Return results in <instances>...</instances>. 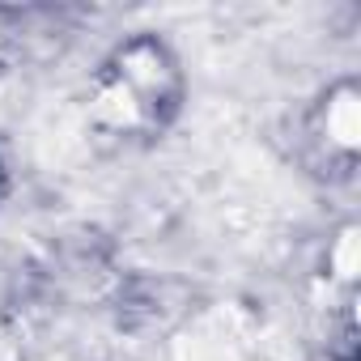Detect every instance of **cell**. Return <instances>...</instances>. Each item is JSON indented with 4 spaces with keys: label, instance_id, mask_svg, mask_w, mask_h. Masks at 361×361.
<instances>
[{
    "label": "cell",
    "instance_id": "cell-1",
    "mask_svg": "<svg viewBox=\"0 0 361 361\" xmlns=\"http://www.w3.org/2000/svg\"><path fill=\"white\" fill-rule=\"evenodd\" d=\"M327 145L344 157H353L361 145V94L353 81L327 90Z\"/></svg>",
    "mask_w": 361,
    "mask_h": 361
},
{
    "label": "cell",
    "instance_id": "cell-2",
    "mask_svg": "<svg viewBox=\"0 0 361 361\" xmlns=\"http://www.w3.org/2000/svg\"><path fill=\"white\" fill-rule=\"evenodd\" d=\"M353 247H357V234L348 230V234L340 238V255H336V259H340V276H344V281H353Z\"/></svg>",
    "mask_w": 361,
    "mask_h": 361
}]
</instances>
